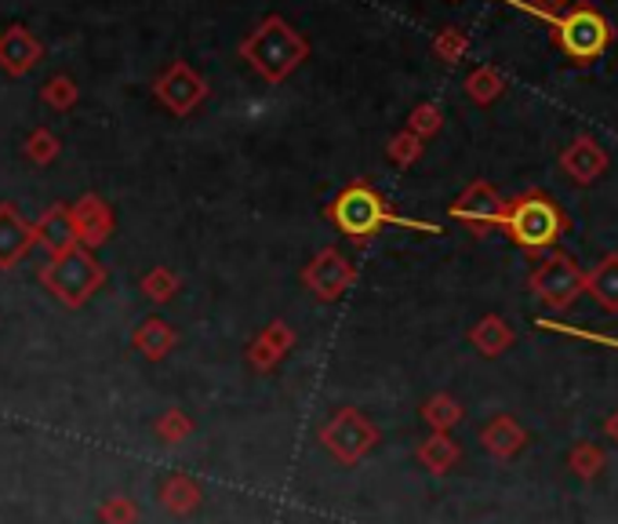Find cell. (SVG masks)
Instances as JSON below:
<instances>
[{"label":"cell","instance_id":"obj_1","mask_svg":"<svg viewBox=\"0 0 618 524\" xmlns=\"http://www.w3.org/2000/svg\"><path fill=\"white\" fill-rule=\"evenodd\" d=\"M328 219L339 226L342 237H350L353 245H368L382 234V226H407V229H422V234H440V226L433 223H418V219L396 215L390 201L375 190L371 183H353L328 204Z\"/></svg>","mask_w":618,"mask_h":524},{"label":"cell","instance_id":"obj_2","mask_svg":"<svg viewBox=\"0 0 618 524\" xmlns=\"http://www.w3.org/2000/svg\"><path fill=\"white\" fill-rule=\"evenodd\" d=\"M240 59L266 84H285L291 73L310 59V40L302 37L288 18L266 15L240 40Z\"/></svg>","mask_w":618,"mask_h":524},{"label":"cell","instance_id":"obj_3","mask_svg":"<svg viewBox=\"0 0 618 524\" xmlns=\"http://www.w3.org/2000/svg\"><path fill=\"white\" fill-rule=\"evenodd\" d=\"M568 215L560 212V204L553 201L550 194L542 190H528L520 197L506 201V212H502V234H506L513 245L524 251H550L557 240L568 234Z\"/></svg>","mask_w":618,"mask_h":524},{"label":"cell","instance_id":"obj_4","mask_svg":"<svg viewBox=\"0 0 618 524\" xmlns=\"http://www.w3.org/2000/svg\"><path fill=\"white\" fill-rule=\"evenodd\" d=\"M550 40L553 48L560 51L564 59H571L575 66H590L611 48L615 40V26L607 23L601 8H593L590 0L582 4H571L568 15H560L557 23H550Z\"/></svg>","mask_w":618,"mask_h":524},{"label":"cell","instance_id":"obj_5","mask_svg":"<svg viewBox=\"0 0 618 524\" xmlns=\"http://www.w3.org/2000/svg\"><path fill=\"white\" fill-rule=\"evenodd\" d=\"M528 288L535 291V299L542 307H550L553 313L575 307V299L585 296V270L564 251H550L542 255V262L531 270Z\"/></svg>","mask_w":618,"mask_h":524},{"label":"cell","instance_id":"obj_6","mask_svg":"<svg viewBox=\"0 0 618 524\" xmlns=\"http://www.w3.org/2000/svg\"><path fill=\"white\" fill-rule=\"evenodd\" d=\"M379 441V429L357 408H339L328 426H320V445L339 459L342 466H357Z\"/></svg>","mask_w":618,"mask_h":524},{"label":"cell","instance_id":"obj_7","mask_svg":"<svg viewBox=\"0 0 618 524\" xmlns=\"http://www.w3.org/2000/svg\"><path fill=\"white\" fill-rule=\"evenodd\" d=\"M502 212H506V197H502L488 179L469 183L463 194L455 197L447 215L463 223L474 237H491L502 226Z\"/></svg>","mask_w":618,"mask_h":524},{"label":"cell","instance_id":"obj_8","mask_svg":"<svg viewBox=\"0 0 618 524\" xmlns=\"http://www.w3.org/2000/svg\"><path fill=\"white\" fill-rule=\"evenodd\" d=\"M302 285L313 291V299L339 302L345 291L357 285V266H353L339 248H324L306 262V270H302Z\"/></svg>","mask_w":618,"mask_h":524},{"label":"cell","instance_id":"obj_9","mask_svg":"<svg viewBox=\"0 0 618 524\" xmlns=\"http://www.w3.org/2000/svg\"><path fill=\"white\" fill-rule=\"evenodd\" d=\"M207 91H212V88H207V80L190 66V62H182V59L172 62V66H167L161 77H156V84H153V96L161 99L164 107L175 113V117H186V113H193L207 99Z\"/></svg>","mask_w":618,"mask_h":524},{"label":"cell","instance_id":"obj_10","mask_svg":"<svg viewBox=\"0 0 618 524\" xmlns=\"http://www.w3.org/2000/svg\"><path fill=\"white\" fill-rule=\"evenodd\" d=\"M560 172L575 186H593L607 172V153L593 135H579L560 150Z\"/></svg>","mask_w":618,"mask_h":524},{"label":"cell","instance_id":"obj_11","mask_svg":"<svg viewBox=\"0 0 618 524\" xmlns=\"http://www.w3.org/2000/svg\"><path fill=\"white\" fill-rule=\"evenodd\" d=\"M480 445H484V452L491 459L509 463V459H517L524 448H528V429H524L513 415H495L484 429H480Z\"/></svg>","mask_w":618,"mask_h":524},{"label":"cell","instance_id":"obj_12","mask_svg":"<svg viewBox=\"0 0 618 524\" xmlns=\"http://www.w3.org/2000/svg\"><path fill=\"white\" fill-rule=\"evenodd\" d=\"M291 350H295V332H291V324L274 321V324H266V332H258V339L248 346V361L255 364L258 372H274Z\"/></svg>","mask_w":618,"mask_h":524},{"label":"cell","instance_id":"obj_13","mask_svg":"<svg viewBox=\"0 0 618 524\" xmlns=\"http://www.w3.org/2000/svg\"><path fill=\"white\" fill-rule=\"evenodd\" d=\"M40 59V40L26 26H12L0 34V66L8 73H29Z\"/></svg>","mask_w":618,"mask_h":524},{"label":"cell","instance_id":"obj_14","mask_svg":"<svg viewBox=\"0 0 618 524\" xmlns=\"http://www.w3.org/2000/svg\"><path fill=\"white\" fill-rule=\"evenodd\" d=\"M469 342L477 346L480 358H502L513 342H517V332L509 328V321L502 313H484L474 328H469Z\"/></svg>","mask_w":618,"mask_h":524},{"label":"cell","instance_id":"obj_15","mask_svg":"<svg viewBox=\"0 0 618 524\" xmlns=\"http://www.w3.org/2000/svg\"><path fill=\"white\" fill-rule=\"evenodd\" d=\"M585 291H590L607 313H618V251L604 255L590 274H585Z\"/></svg>","mask_w":618,"mask_h":524},{"label":"cell","instance_id":"obj_16","mask_svg":"<svg viewBox=\"0 0 618 524\" xmlns=\"http://www.w3.org/2000/svg\"><path fill=\"white\" fill-rule=\"evenodd\" d=\"M418 463H422L429 474L440 477V474H447L458 459H463V448H458V441L452 434H429L422 445H418Z\"/></svg>","mask_w":618,"mask_h":524},{"label":"cell","instance_id":"obj_17","mask_svg":"<svg viewBox=\"0 0 618 524\" xmlns=\"http://www.w3.org/2000/svg\"><path fill=\"white\" fill-rule=\"evenodd\" d=\"M463 91H466L469 102H477V107H491V102H499L502 91H506V77H502L495 66H488V62H484V66L469 70Z\"/></svg>","mask_w":618,"mask_h":524},{"label":"cell","instance_id":"obj_18","mask_svg":"<svg viewBox=\"0 0 618 524\" xmlns=\"http://www.w3.org/2000/svg\"><path fill=\"white\" fill-rule=\"evenodd\" d=\"M422 419H426L429 434H452V429L466 419V412L452 394H433L422 404Z\"/></svg>","mask_w":618,"mask_h":524},{"label":"cell","instance_id":"obj_19","mask_svg":"<svg viewBox=\"0 0 618 524\" xmlns=\"http://www.w3.org/2000/svg\"><path fill=\"white\" fill-rule=\"evenodd\" d=\"M568 466H571V474L579 477V481H593V477H601V470L607 466V456H604V448H601V445L579 441V445L571 448Z\"/></svg>","mask_w":618,"mask_h":524},{"label":"cell","instance_id":"obj_20","mask_svg":"<svg viewBox=\"0 0 618 524\" xmlns=\"http://www.w3.org/2000/svg\"><path fill=\"white\" fill-rule=\"evenodd\" d=\"M433 55L444 62V66H458L469 55V34L458 26H444L433 37Z\"/></svg>","mask_w":618,"mask_h":524},{"label":"cell","instance_id":"obj_21","mask_svg":"<svg viewBox=\"0 0 618 524\" xmlns=\"http://www.w3.org/2000/svg\"><path fill=\"white\" fill-rule=\"evenodd\" d=\"M422 153H426V142L418 139V135H412L407 128H401L393 135L390 142H386V157L396 164V167H412L422 161Z\"/></svg>","mask_w":618,"mask_h":524},{"label":"cell","instance_id":"obj_22","mask_svg":"<svg viewBox=\"0 0 618 524\" xmlns=\"http://www.w3.org/2000/svg\"><path fill=\"white\" fill-rule=\"evenodd\" d=\"M404 128L412 135H418L422 142L433 139V135H440V128H444V110H440V102H418Z\"/></svg>","mask_w":618,"mask_h":524},{"label":"cell","instance_id":"obj_23","mask_svg":"<svg viewBox=\"0 0 618 524\" xmlns=\"http://www.w3.org/2000/svg\"><path fill=\"white\" fill-rule=\"evenodd\" d=\"M77 219H80V229H84V237H88V240H102V237H106L110 215L102 212L99 201H84L80 212H77Z\"/></svg>","mask_w":618,"mask_h":524},{"label":"cell","instance_id":"obj_24","mask_svg":"<svg viewBox=\"0 0 618 524\" xmlns=\"http://www.w3.org/2000/svg\"><path fill=\"white\" fill-rule=\"evenodd\" d=\"M142 288H146V296H150V299L164 302V299H172L175 291H179V277L167 274V270H153V274L142 280Z\"/></svg>","mask_w":618,"mask_h":524},{"label":"cell","instance_id":"obj_25","mask_svg":"<svg viewBox=\"0 0 618 524\" xmlns=\"http://www.w3.org/2000/svg\"><path fill=\"white\" fill-rule=\"evenodd\" d=\"M139 342L146 346V353H153V358H161V353H167V346L175 342V335L167 332L161 321H150V324H146V328H142Z\"/></svg>","mask_w":618,"mask_h":524},{"label":"cell","instance_id":"obj_26","mask_svg":"<svg viewBox=\"0 0 618 524\" xmlns=\"http://www.w3.org/2000/svg\"><path fill=\"white\" fill-rule=\"evenodd\" d=\"M45 102H51V107H73V102H77V88H73V80L70 77H55L45 88Z\"/></svg>","mask_w":618,"mask_h":524},{"label":"cell","instance_id":"obj_27","mask_svg":"<svg viewBox=\"0 0 618 524\" xmlns=\"http://www.w3.org/2000/svg\"><path fill=\"white\" fill-rule=\"evenodd\" d=\"M520 8H528L531 15H539V18H546V23H557L560 15H568V8H571V0H524Z\"/></svg>","mask_w":618,"mask_h":524},{"label":"cell","instance_id":"obj_28","mask_svg":"<svg viewBox=\"0 0 618 524\" xmlns=\"http://www.w3.org/2000/svg\"><path fill=\"white\" fill-rule=\"evenodd\" d=\"M29 153H34L37 161H45V157L55 153V139H51L48 132H37L34 139H29Z\"/></svg>","mask_w":618,"mask_h":524},{"label":"cell","instance_id":"obj_29","mask_svg":"<svg viewBox=\"0 0 618 524\" xmlns=\"http://www.w3.org/2000/svg\"><path fill=\"white\" fill-rule=\"evenodd\" d=\"M197 496H201V491H197V488L190 485V481H179V485H172V502H179L182 510H186V507H193Z\"/></svg>","mask_w":618,"mask_h":524},{"label":"cell","instance_id":"obj_30","mask_svg":"<svg viewBox=\"0 0 618 524\" xmlns=\"http://www.w3.org/2000/svg\"><path fill=\"white\" fill-rule=\"evenodd\" d=\"M45 229H48V226H45ZM48 234H51V240H55V245H66V237H70V226H62V219L55 215V226H51ZM48 234H45V237H48Z\"/></svg>","mask_w":618,"mask_h":524},{"label":"cell","instance_id":"obj_31","mask_svg":"<svg viewBox=\"0 0 618 524\" xmlns=\"http://www.w3.org/2000/svg\"><path fill=\"white\" fill-rule=\"evenodd\" d=\"M604 434L611 437V445H618V408L604 419Z\"/></svg>","mask_w":618,"mask_h":524}]
</instances>
